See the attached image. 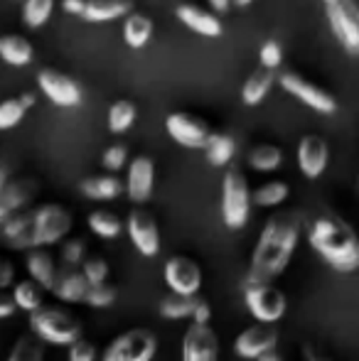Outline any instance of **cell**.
Listing matches in <instances>:
<instances>
[{
	"instance_id": "obj_1",
	"label": "cell",
	"mask_w": 359,
	"mask_h": 361,
	"mask_svg": "<svg viewBox=\"0 0 359 361\" xmlns=\"http://www.w3.org/2000/svg\"><path fill=\"white\" fill-rule=\"evenodd\" d=\"M74 216L62 204H39L32 209H20L0 224V243L10 251L57 246L69 236Z\"/></svg>"
},
{
	"instance_id": "obj_2",
	"label": "cell",
	"mask_w": 359,
	"mask_h": 361,
	"mask_svg": "<svg viewBox=\"0 0 359 361\" xmlns=\"http://www.w3.org/2000/svg\"><path fill=\"white\" fill-rule=\"evenodd\" d=\"M300 231V212L286 209L269 216V221L261 228V236L256 241L254 253H251V266L246 281H276L288 268V263H291Z\"/></svg>"
},
{
	"instance_id": "obj_3",
	"label": "cell",
	"mask_w": 359,
	"mask_h": 361,
	"mask_svg": "<svg viewBox=\"0 0 359 361\" xmlns=\"http://www.w3.org/2000/svg\"><path fill=\"white\" fill-rule=\"evenodd\" d=\"M310 248L337 273H355L359 268L357 233L345 219L335 214H320L308 226Z\"/></svg>"
},
{
	"instance_id": "obj_4",
	"label": "cell",
	"mask_w": 359,
	"mask_h": 361,
	"mask_svg": "<svg viewBox=\"0 0 359 361\" xmlns=\"http://www.w3.org/2000/svg\"><path fill=\"white\" fill-rule=\"evenodd\" d=\"M30 329L32 334L44 344L54 347H69L84 334V327L72 312L52 305H39L35 312H30Z\"/></svg>"
},
{
	"instance_id": "obj_5",
	"label": "cell",
	"mask_w": 359,
	"mask_h": 361,
	"mask_svg": "<svg viewBox=\"0 0 359 361\" xmlns=\"http://www.w3.org/2000/svg\"><path fill=\"white\" fill-rule=\"evenodd\" d=\"M251 216V190L249 180L239 167H229L221 182V221L231 231H239Z\"/></svg>"
},
{
	"instance_id": "obj_6",
	"label": "cell",
	"mask_w": 359,
	"mask_h": 361,
	"mask_svg": "<svg viewBox=\"0 0 359 361\" xmlns=\"http://www.w3.org/2000/svg\"><path fill=\"white\" fill-rule=\"evenodd\" d=\"M244 302L256 322L276 324L286 314L288 300L271 281H244Z\"/></svg>"
},
{
	"instance_id": "obj_7",
	"label": "cell",
	"mask_w": 359,
	"mask_h": 361,
	"mask_svg": "<svg viewBox=\"0 0 359 361\" xmlns=\"http://www.w3.org/2000/svg\"><path fill=\"white\" fill-rule=\"evenodd\" d=\"M158 339L150 329H128L118 334L101 354V361H153Z\"/></svg>"
},
{
	"instance_id": "obj_8",
	"label": "cell",
	"mask_w": 359,
	"mask_h": 361,
	"mask_svg": "<svg viewBox=\"0 0 359 361\" xmlns=\"http://www.w3.org/2000/svg\"><path fill=\"white\" fill-rule=\"evenodd\" d=\"M325 13L335 39L350 54L359 52V8L355 0H325Z\"/></svg>"
},
{
	"instance_id": "obj_9",
	"label": "cell",
	"mask_w": 359,
	"mask_h": 361,
	"mask_svg": "<svg viewBox=\"0 0 359 361\" xmlns=\"http://www.w3.org/2000/svg\"><path fill=\"white\" fill-rule=\"evenodd\" d=\"M278 81H281L283 91H288V94H291L293 99H298L300 104H305L308 109L317 111V114H335V111H337L335 96L327 94V91L320 89V86H315L312 81L303 79L300 74H296V72H283Z\"/></svg>"
},
{
	"instance_id": "obj_10",
	"label": "cell",
	"mask_w": 359,
	"mask_h": 361,
	"mask_svg": "<svg viewBox=\"0 0 359 361\" xmlns=\"http://www.w3.org/2000/svg\"><path fill=\"white\" fill-rule=\"evenodd\" d=\"M37 86L54 106H59V109H77L84 99L82 86H79L72 76L54 72V69H42V72H37Z\"/></svg>"
},
{
	"instance_id": "obj_11",
	"label": "cell",
	"mask_w": 359,
	"mask_h": 361,
	"mask_svg": "<svg viewBox=\"0 0 359 361\" xmlns=\"http://www.w3.org/2000/svg\"><path fill=\"white\" fill-rule=\"evenodd\" d=\"M126 228H128V236L133 241L135 251L145 258H153L160 253V228L155 216L150 214L148 209H133L128 214V221H126Z\"/></svg>"
},
{
	"instance_id": "obj_12",
	"label": "cell",
	"mask_w": 359,
	"mask_h": 361,
	"mask_svg": "<svg viewBox=\"0 0 359 361\" xmlns=\"http://www.w3.org/2000/svg\"><path fill=\"white\" fill-rule=\"evenodd\" d=\"M276 344H278V329L271 322H256L254 327H246L234 339V352L241 359L256 361L264 357V354L273 352Z\"/></svg>"
},
{
	"instance_id": "obj_13",
	"label": "cell",
	"mask_w": 359,
	"mask_h": 361,
	"mask_svg": "<svg viewBox=\"0 0 359 361\" xmlns=\"http://www.w3.org/2000/svg\"><path fill=\"white\" fill-rule=\"evenodd\" d=\"M182 361H219V337L209 324L192 322L182 337Z\"/></svg>"
},
{
	"instance_id": "obj_14",
	"label": "cell",
	"mask_w": 359,
	"mask_h": 361,
	"mask_svg": "<svg viewBox=\"0 0 359 361\" xmlns=\"http://www.w3.org/2000/svg\"><path fill=\"white\" fill-rule=\"evenodd\" d=\"M165 283L170 293L197 295L202 288V268L190 256H173L165 263Z\"/></svg>"
},
{
	"instance_id": "obj_15",
	"label": "cell",
	"mask_w": 359,
	"mask_h": 361,
	"mask_svg": "<svg viewBox=\"0 0 359 361\" xmlns=\"http://www.w3.org/2000/svg\"><path fill=\"white\" fill-rule=\"evenodd\" d=\"M165 128H168L170 138L182 147H190V150H202L207 143V135H209V126L202 118L192 114H170L165 121Z\"/></svg>"
},
{
	"instance_id": "obj_16",
	"label": "cell",
	"mask_w": 359,
	"mask_h": 361,
	"mask_svg": "<svg viewBox=\"0 0 359 361\" xmlns=\"http://www.w3.org/2000/svg\"><path fill=\"white\" fill-rule=\"evenodd\" d=\"M155 185V165L148 155H138L128 162V180H126V195L133 204H145L153 195Z\"/></svg>"
},
{
	"instance_id": "obj_17",
	"label": "cell",
	"mask_w": 359,
	"mask_h": 361,
	"mask_svg": "<svg viewBox=\"0 0 359 361\" xmlns=\"http://www.w3.org/2000/svg\"><path fill=\"white\" fill-rule=\"evenodd\" d=\"M330 160V147L320 135H305L298 145V167L308 180H317Z\"/></svg>"
},
{
	"instance_id": "obj_18",
	"label": "cell",
	"mask_w": 359,
	"mask_h": 361,
	"mask_svg": "<svg viewBox=\"0 0 359 361\" xmlns=\"http://www.w3.org/2000/svg\"><path fill=\"white\" fill-rule=\"evenodd\" d=\"M37 195V182L35 180H10L5 187H0V224L15 212L30 207V202Z\"/></svg>"
},
{
	"instance_id": "obj_19",
	"label": "cell",
	"mask_w": 359,
	"mask_h": 361,
	"mask_svg": "<svg viewBox=\"0 0 359 361\" xmlns=\"http://www.w3.org/2000/svg\"><path fill=\"white\" fill-rule=\"evenodd\" d=\"M175 15H178V20L185 27H190L192 32L202 35V37H219L221 35L219 18H217L214 13H209V10H202V8H197V5L185 3L175 10Z\"/></svg>"
},
{
	"instance_id": "obj_20",
	"label": "cell",
	"mask_w": 359,
	"mask_h": 361,
	"mask_svg": "<svg viewBox=\"0 0 359 361\" xmlns=\"http://www.w3.org/2000/svg\"><path fill=\"white\" fill-rule=\"evenodd\" d=\"M87 290L89 283L82 271H77V268H62V271H57V278H54V286L49 293L57 300H62V302H84Z\"/></svg>"
},
{
	"instance_id": "obj_21",
	"label": "cell",
	"mask_w": 359,
	"mask_h": 361,
	"mask_svg": "<svg viewBox=\"0 0 359 361\" xmlns=\"http://www.w3.org/2000/svg\"><path fill=\"white\" fill-rule=\"evenodd\" d=\"M25 263H28L30 278H32L39 288L52 290L59 268H57V263H54V256L47 251V248H30Z\"/></svg>"
},
{
	"instance_id": "obj_22",
	"label": "cell",
	"mask_w": 359,
	"mask_h": 361,
	"mask_svg": "<svg viewBox=\"0 0 359 361\" xmlns=\"http://www.w3.org/2000/svg\"><path fill=\"white\" fill-rule=\"evenodd\" d=\"M133 10L130 0H84V10L79 18L87 23H111V20L126 18Z\"/></svg>"
},
{
	"instance_id": "obj_23",
	"label": "cell",
	"mask_w": 359,
	"mask_h": 361,
	"mask_svg": "<svg viewBox=\"0 0 359 361\" xmlns=\"http://www.w3.org/2000/svg\"><path fill=\"white\" fill-rule=\"evenodd\" d=\"M79 192H82L87 200L94 202H111L116 197L123 195V182L114 175V172H106V175H91L79 185Z\"/></svg>"
},
{
	"instance_id": "obj_24",
	"label": "cell",
	"mask_w": 359,
	"mask_h": 361,
	"mask_svg": "<svg viewBox=\"0 0 359 361\" xmlns=\"http://www.w3.org/2000/svg\"><path fill=\"white\" fill-rule=\"evenodd\" d=\"M35 57V49L30 39L23 35H3L0 37V59L10 67H28Z\"/></svg>"
},
{
	"instance_id": "obj_25",
	"label": "cell",
	"mask_w": 359,
	"mask_h": 361,
	"mask_svg": "<svg viewBox=\"0 0 359 361\" xmlns=\"http://www.w3.org/2000/svg\"><path fill=\"white\" fill-rule=\"evenodd\" d=\"M153 37V20L143 13L130 10L123 18V39L130 49H143Z\"/></svg>"
},
{
	"instance_id": "obj_26",
	"label": "cell",
	"mask_w": 359,
	"mask_h": 361,
	"mask_svg": "<svg viewBox=\"0 0 359 361\" xmlns=\"http://www.w3.org/2000/svg\"><path fill=\"white\" fill-rule=\"evenodd\" d=\"M273 81H276L273 69L259 67L254 74L249 76V79L244 81V86H241V101H244L246 106H259L261 101L269 96Z\"/></svg>"
},
{
	"instance_id": "obj_27",
	"label": "cell",
	"mask_w": 359,
	"mask_h": 361,
	"mask_svg": "<svg viewBox=\"0 0 359 361\" xmlns=\"http://www.w3.org/2000/svg\"><path fill=\"white\" fill-rule=\"evenodd\" d=\"M202 150H205L209 165L226 167L231 162V157H234V152H236V143H234V138H231V135L212 133V130H209V135H207V143H205Z\"/></svg>"
},
{
	"instance_id": "obj_28",
	"label": "cell",
	"mask_w": 359,
	"mask_h": 361,
	"mask_svg": "<svg viewBox=\"0 0 359 361\" xmlns=\"http://www.w3.org/2000/svg\"><path fill=\"white\" fill-rule=\"evenodd\" d=\"M10 298H13L15 307L23 310V312H35V310L42 305L44 300V290L37 286V283L32 281V278H28V281H15L13 283V293H10Z\"/></svg>"
},
{
	"instance_id": "obj_29",
	"label": "cell",
	"mask_w": 359,
	"mask_h": 361,
	"mask_svg": "<svg viewBox=\"0 0 359 361\" xmlns=\"http://www.w3.org/2000/svg\"><path fill=\"white\" fill-rule=\"evenodd\" d=\"M288 195H291V187L286 182L271 180L251 192V204L261 207V209H273V207H281L288 200Z\"/></svg>"
},
{
	"instance_id": "obj_30",
	"label": "cell",
	"mask_w": 359,
	"mask_h": 361,
	"mask_svg": "<svg viewBox=\"0 0 359 361\" xmlns=\"http://www.w3.org/2000/svg\"><path fill=\"white\" fill-rule=\"evenodd\" d=\"M91 233H96L99 238H116L123 231V221L109 209H94L87 219Z\"/></svg>"
},
{
	"instance_id": "obj_31",
	"label": "cell",
	"mask_w": 359,
	"mask_h": 361,
	"mask_svg": "<svg viewBox=\"0 0 359 361\" xmlns=\"http://www.w3.org/2000/svg\"><path fill=\"white\" fill-rule=\"evenodd\" d=\"M283 162V150L276 145H256L254 150L249 152V167L256 172H273L278 170Z\"/></svg>"
},
{
	"instance_id": "obj_32",
	"label": "cell",
	"mask_w": 359,
	"mask_h": 361,
	"mask_svg": "<svg viewBox=\"0 0 359 361\" xmlns=\"http://www.w3.org/2000/svg\"><path fill=\"white\" fill-rule=\"evenodd\" d=\"M197 295H178L170 293L160 300V314L165 319H187L192 314V307H195Z\"/></svg>"
},
{
	"instance_id": "obj_33",
	"label": "cell",
	"mask_w": 359,
	"mask_h": 361,
	"mask_svg": "<svg viewBox=\"0 0 359 361\" xmlns=\"http://www.w3.org/2000/svg\"><path fill=\"white\" fill-rule=\"evenodd\" d=\"M135 116H138V111H135V106L130 104V101H126V99L116 101L109 109V130L116 135L126 133V130L135 123Z\"/></svg>"
},
{
	"instance_id": "obj_34",
	"label": "cell",
	"mask_w": 359,
	"mask_h": 361,
	"mask_svg": "<svg viewBox=\"0 0 359 361\" xmlns=\"http://www.w3.org/2000/svg\"><path fill=\"white\" fill-rule=\"evenodd\" d=\"M8 361H44V342H39L35 334H23L15 342Z\"/></svg>"
},
{
	"instance_id": "obj_35",
	"label": "cell",
	"mask_w": 359,
	"mask_h": 361,
	"mask_svg": "<svg viewBox=\"0 0 359 361\" xmlns=\"http://www.w3.org/2000/svg\"><path fill=\"white\" fill-rule=\"evenodd\" d=\"M52 10H54V0H25L23 23L28 25L30 30H37L47 23Z\"/></svg>"
},
{
	"instance_id": "obj_36",
	"label": "cell",
	"mask_w": 359,
	"mask_h": 361,
	"mask_svg": "<svg viewBox=\"0 0 359 361\" xmlns=\"http://www.w3.org/2000/svg\"><path fill=\"white\" fill-rule=\"evenodd\" d=\"M87 241L84 238H69V241L62 243V248H59V258H62V266L67 268H79L84 263V258H87Z\"/></svg>"
},
{
	"instance_id": "obj_37",
	"label": "cell",
	"mask_w": 359,
	"mask_h": 361,
	"mask_svg": "<svg viewBox=\"0 0 359 361\" xmlns=\"http://www.w3.org/2000/svg\"><path fill=\"white\" fill-rule=\"evenodd\" d=\"M118 298V290L109 283H99V286H89L87 295H84V302L89 307H96V310H104V307H111Z\"/></svg>"
},
{
	"instance_id": "obj_38",
	"label": "cell",
	"mask_w": 359,
	"mask_h": 361,
	"mask_svg": "<svg viewBox=\"0 0 359 361\" xmlns=\"http://www.w3.org/2000/svg\"><path fill=\"white\" fill-rule=\"evenodd\" d=\"M25 106L20 104V99H5L0 101V130H10L23 121Z\"/></svg>"
},
{
	"instance_id": "obj_39",
	"label": "cell",
	"mask_w": 359,
	"mask_h": 361,
	"mask_svg": "<svg viewBox=\"0 0 359 361\" xmlns=\"http://www.w3.org/2000/svg\"><path fill=\"white\" fill-rule=\"evenodd\" d=\"M82 273L87 278L89 286H99V283L109 281V261L106 258H84L82 263Z\"/></svg>"
},
{
	"instance_id": "obj_40",
	"label": "cell",
	"mask_w": 359,
	"mask_h": 361,
	"mask_svg": "<svg viewBox=\"0 0 359 361\" xmlns=\"http://www.w3.org/2000/svg\"><path fill=\"white\" fill-rule=\"evenodd\" d=\"M126 162H128V147L121 145V143L106 147L104 155H101V165H104V170L106 172H114V175L118 170H123Z\"/></svg>"
},
{
	"instance_id": "obj_41",
	"label": "cell",
	"mask_w": 359,
	"mask_h": 361,
	"mask_svg": "<svg viewBox=\"0 0 359 361\" xmlns=\"http://www.w3.org/2000/svg\"><path fill=\"white\" fill-rule=\"evenodd\" d=\"M69 361H99L96 344L84 337H79L77 342L69 344Z\"/></svg>"
},
{
	"instance_id": "obj_42",
	"label": "cell",
	"mask_w": 359,
	"mask_h": 361,
	"mask_svg": "<svg viewBox=\"0 0 359 361\" xmlns=\"http://www.w3.org/2000/svg\"><path fill=\"white\" fill-rule=\"evenodd\" d=\"M259 57H261V67L276 69L278 64H281V59H283L281 44H278L276 39H266L264 47H261V52H259Z\"/></svg>"
},
{
	"instance_id": "obj_43",
	"label": "cell",
	"mask_w": 359,
	"mask_h": 361,
	"mask_svg": "<svg viewBox=\"0 0 359 361\" xmlns=\"http://www.w3.org/2000/svg\"><path fill=\"white\" fill-rule=\"evenodd\" d=\"M13 283H15V263L10 258L0 256V290L13 288Z\"/></svg>"
},
{
	"instance_id": "obj_44",
	"label": "cell",
	"mask_w": 359,
	"mask_h": 361,
	"mask_svg": "<svg viewBox=\"0 0 359 361\" xmlns=\"http://www.w3.org/2000/svg\"><path fill=\"white\" fill-rule=\"evenodd\" d=\"M192 319H195L197 324H209V317H212V310H209V302L207 300H195V307H192Z\"/></svg>"
},
{
	"instance_id": "obj_45",
	"label": "cell",
	"mask_w": 359,
	"mask_h": 361,
	"mask_svg": "<svg viewBox=\"0 0 359 361\" xmlns=\"http://www.w3.org/2000/svg\"><path fill=\"white\" fill-rule=\"evenodd\" d=\"M15 312H18V307H15L13 298H10V295L5 293V290H0V319L13 317Z\"/></svg>"
},
{
	"instance_id": "obj_46",
	"label": "cell",
	"mask_w": 359,
	"mask_h": 361,
	"mask_svg": "<svg viewBox=\"0 0 359 361\" xmlns=\"http://www.w3.org/2000/svg\"><path fill=\"white\" fill-rule=\"evenodd\" d=\"M62 10L69 15H82L84 10V0H62Z\"/></svg>"
},
{
	"instance_id": "obj_47",
	"label": "cell",
	"mask_w": 359,
	"mask_h": 361,
	"mask_svg": "<svg viewBox=\"0 0 359 361\" xmlns=\"http://www.w3.org/2000/svg\"><path fill=\"white\" fill-rule=\"evenodd\" d=\"M207 3H209V8L214 15H224L226 10L231 8V0H207Z\"/></svg>"
},
{
	"instance_id": "obj_48",
	"label": "cell",
	"mask_w": 359,
	"mask_h": 361,
	"mask_svg": "<svg viewBox=\"0 0 359 361\" xmlns=\"http://www.w3.org/2000/svg\"><path fill=\"white\" fill-rule=\"evenodd\" d=\"M18 99H20V104H23L25 109H32V106H35V94H32V91H25V94L18 96Z\"/></svg>"
},
{
	"instance_id": "obj_49",
	"label": "cell",
	"mask_w": 359,
	"mask_h": 361,
	"mask_svg": "<svg viewBox=\"0 0 359 361\" xmlns=\"http://www.w3.org/2000/svg\"><path fill=\"white\" fill-rule=\"evenodd\" d=\"M305 359L308 361H330V359L320 357V354H315V349H312L310 344H305Z\"/></svg>"
},
{
	"instance_id": "obj_50",
	"label": "cell",
	"mask_w": 359,
	"mask_h": 361,
	"mask_svg": "<svg viewBox=\"0 0 359 361\" xmlns=\"http://www.w3.org/2000/svg\"><path fill=\"white\" fill-rule=\"evenodd\" d=\"M10 182V172H8V167H3L0 165V187H5Z\"/></svg>"
},
{
	"instance_id": "obj_51",
	"label": "cell",
	"mask_w": 359,
	"mask_h": 361,
	"mask_svg": "<svg viewBox=\"0 0 359 361\" xmlns=\"http://www.w3.org/2000/svg\"><path fill=\"white\" fill-rule=\"evenodd\" d=\"M256 361H283V359L278 357V354H276V349H273V352L264 354V357H261V359H256Z\"/></svg>"
},
{
	"instance_id": "obj_52",
	"label": "cell",
	"mask_w": 359,
	"mask_h": 361,
	"mask_svg": "<svg viewBox=\"0 0 359 361\" xmlns=\"http://www.w3.org/2000/svg\"><path fill=\"white\" fill-rule=\"evenodd\" d=\"M234 5H239V8H246V5H251L254 0H231Z\"/></svg>"
}]
</instances>
